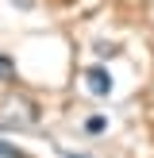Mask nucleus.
Returning a JSON list of instances; mask_svg holds the SVG:
<instances>
[{
    "label": "nucleus",
    "instance_id": "nucleus-1",
    "mask_svg": "<svg viewBox=\"0 0 154 158\" xmlns=\"http://www.w3.org/2000/svg\"><path fill=\"white\" fill-rule=\"evenodd\" d=\"M85 81H89L92 97H108V93H112V73H108L104 66H92L89 73H85Z\"/></svg>",
    "mask_w": 154,
    "mask_h": 158
},
{
    "label": "nucleus",
    "instance_id": "nucleus-5",
    "mask_svg": "<svg viewBox=\"0 0 154 158\" xmlns=\"http://www.w3.org/2000/svg\"><path fill=\"white\" fill-rule=\"evenodd\" d=\"M96 54H100V58H112V54H116V46H108V43H100V46H96Z\"/></svg>",
    "mask_w": 154,
    "mask_h": 158
},
{
    "label": "nucleus",
    "instance_id": "nucleus-7",
    "mask_svg": "<svg viewBox=\"0 0 154 158\" xmlns=\"http://www.w3.org/2000/svg\"><path fill=\"white\" fill-rule=\"evenodd\" d=\"M12 4H19V8H31V0H12Z\"/></svg>",
    "mask_w": 154,
    "mask_h": 158
},
{
    "label": "nucleus",
    "instance_id": "nucleus-3",
    "mask_svg": "<svg viewBox=\"0 0 154 158\" xmlns=\"http://www.w3.org/2000/svg\"><path fill=\"white\" fill-rule=\"evenodd\" d=\"M12 73H15V62L8 58V54H0V81H8Z\"/></svg>",
    "mask_w": 154,
    "mask_h": 158
},
{
    "label": "nucleus",
    "instance_id": "nucleus-2",
    "mask_svg": "<svg viewBox=\"0 0 154 158\" xmlns=\"http://www.w3.org/2000/svg\"><path fill=\"white\" fill-rule=\"evenodd\" d=\"M104 127H108V120H104V116H89V120H85V131H89V135H100Z\"/></svg>",
    "mask_w": 154,
    "mask_h": 158
},
{
    "label": "nucleus",
    "instance_id": "nucleus-6",
    "mask_svg": "<svg viewBox=\"0 0 154 158\" xmlns=\"http://www.w3.org/2000/svg\"><path fill=\"white\" fill-rule=\"evenodd\" d=\"M62 158H89V154H69V151H62Z\"/></svg>",
    "mask_w": 154,
    "mask_h": 158
},
{
    "label": "nucleus",
    "instance_id": "nucleus-4",
    "mask_svg": "<svg viewBox=\"0 0 154 158\" xmlns=\"http://www.w3.org/2000/svg\"><path fill=\"white\" fill-rule=\"evenodd\" d=\"M0 158H27L19 151V147H12V143H4V139H0Z\"/></svg>",
    "mask_w": 154,
    "mask_h": 158
}]
</instances>
